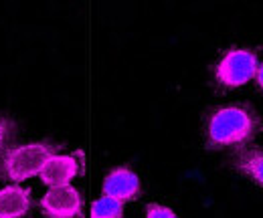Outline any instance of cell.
<instances>
[{"label":"cell","mask_w":263,"mask_h":218,"mask_svg":"<svg viewBox=\"0 0 263 218\" xmlns=\"http://www.w3.org/2000/svg\"><path fill=\"white\" fill-rule=\"evenodd\" d=\"M31 210V190L23 186L0 188V218H25Z\"/></svg>","instance_id":"obj_7"},{"label":"cell","mask_w":263,"mask_h":218,"mask_svg":"<svg viewBox=\"0 0 263 218\" xmlns=\"http://www.w3.org/2000/svg\"><path fill=\"white\" fill-rule=\"evenodd\" d=\"M12 133H14V124L10 120L0 117V152L8 146V142L12 140Z\"/></svg>","instance_id":"obj_11"},{"label":"cell","mask_w":263,"mask_h":218,"mask_svg":"<svg viewBox=\"0 0 263 218\" xmlns=\"http://www.w3.org/2000/svg\"><path fill=\"white\" fill-rule=\"evenodd\" d=\"M91 218H124V204L116 198L101 196L91 208Z\"/></svg>","instance_id":"obj_9"},{"label":"cell","mask_w":263,"mask_h":218,"mask_svg":"<svg viewBox=\"0 0 263 218\" xmlns=\"http://www.w3.org/2000/svg\"><path fill=\"white\" fill-rule=\"evenodd\" d=\"M237 166L243 174L251 176L259 186H263V152H241L237 157Z\"/></svg>","instance_id":"obj_8"},{"label":"cell","mask_w":263,"mask_h":218,"mask_svg":"<svg viewBox=\"0 0 263 218\" xmlns=\"http://www.w3.org/2000/svg\"><path fill=\"white\" fill-rule=\"evenodd\" d=\"M259 131V120L247 105H227L217 109L206 125L211 148H231L247 144Z\"/></svg>","instance_id":"obj_1"},{"label":"cell","mask_w":263,"mask_h":218,"mask_svg":"<svg viewBox=\"0 0 263 218\" xmlns=\"http://www.w3.org/2000/svg\"><path fill=\"white\" fill-rule=\"evenodd\" d=\"M41 180L49 188L67 186L77 174H79V160L77 156H65V154H55L51 156L45 166L41 168Z\"/></svg>","instance_id":"obj_6"},{"label":"cell","mask_w":263,"mask_h":218,"mask_svg":"<svg viewBox=\"0 0 263 218\" xmlns=\"http://www.w3.org/2000/svg\"><path fill=\"white\" fill-rule=\"evenodd\" d=\"M146 218H178L174 210H170L168 206L162 204H148L146 208Z\"/></svg>","instance_id":"obj_10"},{"label":"cell","mask_w":263,"mask_h":218,"mask_svg":"<svg viewBox=\"0 0 263 218\" xmlns=\"http://www.w3.org/2000/svg\"><path fill=\"white\" fill-rule=\"evenodd\" d=\"M103 196L116 198L120 202H130L140 196V180L130 168H114L103 180Z\"/></svg>","instance_id":"obj_5"},{"label":"cell","mask_w":263,"mask_h":218,"mask_svg":"<svg viewBox=\"0 0 263 218\" xmlns=\"http://www.w3.org/2000/svg\"><path fill=\"white\" fill-rule=\"evenodd\" d=\"M55 154V144H27L21 148H12L0 162V176L12 182H25L36 176L45 162Z\"/></svg>","instance_id":"obj_2"},{"label":"cell","mask_w":263,"mask_h":218,"mask_svg":"<svg viewBox=\"0 0 263 218\" xmlns=\"http://www.w3.org/2000/svg\"><path fill=\"white\" fill-rule=\"evenodd\" d=\"M255 75H257V83H259V87L263 89V65L261 67H257V73H255Z\"/></svg>","instance_id":"obj_12"},{"label":"cell","mask_w":263,"mask_h":218,"mask_svg":"<svg viewBox=\"0 0 263 218\" xmlns=\"http://www.w3.org/2000/svg\"><path fill=\"white\" fill-rule=\"evenodd\" d=\"M41 208L47 218H81L83 198L77 188L69 184L49 188V192L41 200Z\"/></svg>","instance_id":"obj_4"},{"label":"cell","mask_w":263,"mask_h":218,"mask_svg":"<svg viewBox=\"0 0 263 218\" xmlns=\"http://www.w3.org/2000/svg\"><path fill=\"white\" fill-rule=\"evenodd\" d=\"M257 73V55L247 49H231L217 63L215 77L223 87H241Z\"/></svg>","instance_id":"obj_3"}]
</instances>
